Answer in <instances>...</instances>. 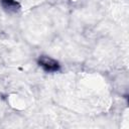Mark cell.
<instances>
[{"mask_svg":"<svg viewBox=\"0 0 129 129\" xmlns=\"http://www.w3.org/2000/svg\"><path fill=\"white\" fill-rule=\"evenodd\" d=\"M38 62L47 72H55L59 68V66H58L56 60H54V59H52V58H50L48 56H45V55L40 56Z\"/></svg>","mask_w":129,"mask_h":129,"instance_id":"obj_1","label":"cell"}]
</instances>
